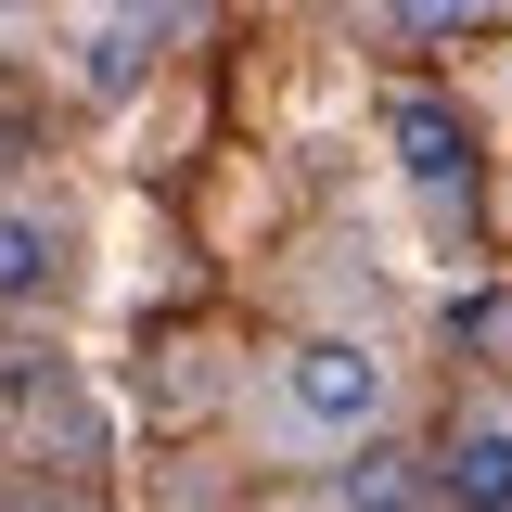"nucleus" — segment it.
Returning <instances> with one entry per match:
<instances>
[{"label": "nucleus", "mask_w": 512, "mask_h": 512, "mask_svg": "<svg viewBox=\"0 0 512 512\" xmlns=\"http://www.w3.org/2000/svg\"><path fill=\"white\" fill-rule=\"evenodd\" d=\"M410 500H423V474H410L397 448H359V461L333 474V512H410Z\"/></svg>", "instance_id": "6"}, {"label": "nucleus", "mask_w": 512, "mask_h": 512, "mask_svg": "<svg viewBox=\"0 0 512 512\" xmlns=\"http://www.w3.org/2000/svg\"><path fill=\"white\" fill-rule=\"evenodd\" d=\"M474 13H487V0H397V26H410V39H461Z\"/></svg>", "instance_id": "8"}, {"label": "nucleus", "mask_w": 512, "mask_h": 512, "mask_svg": "<svg viewBox=\"0 0 512 512\" xmlns=\"http://www.w3.org/2000/svg\"><path fill=\"white\" fill-rule=\"evenodd\" d=\"M192 13H205V0H128V26H192ZM128 26L90 52V77H128Z\"/></svg>", "instance_id": "7"}, {"label": "nucleus", "mask_w": 512, "mask_h": 512, "mask_svg": "<svg viewBox=\"0 0 512 512\" xmlns=\"http://www.w3.org/2000/svg\"><path fill=\"white\" fill-rule=\"evenodd\" d=\"M384 397H397V372L372 346H282L256 423H269V448H359L384 423Z\"/></svg>", "instance_id": "1"}, {"label": "nucleus", "mask_w": 512, "mask_h": 512, "mask_svg": "<svg viewBox=\"0 0 512 512\" xmlns=\"http://www.w3.org/2000/svg\"><path fill=\"white\" fill-rule=\"evenodd\" d=\"M474 346H487V359H512V295H500V308H474Z\"/></svg>", "instance_id": "9"}, {"label": "nucleus", "mask_w": 512, "mask_h": 512, "mask_svg": "<svg viewBox=\"0 0 512 512\" xmlns=\"http://www.w3.org/2000/svg\"><path fill=\"white\" fill-rule=\"evenodd\" d=\"M436 487L461 512H512V397H461V410H448Z\"/></svg>", "instance_id": "4"}, {"label": "nucleus", "mask_w": 512, "mask_h": 512, "mask_svg": "<svg viewBox=\"0 0 512 512\" xmlns=\"http://www.w3.org/2000/svg\"><path fill=\"white\" fill-rule=\"evenodd\" d=\"M0 423H13L26 448H64V461H90V448H103V410H90L52 359H26V346H0Z\"/></svg>", "instance_id": "2"}, {"label": "nucleus", "mask_w": 512, "mask_h": 512, "mask_svg": "<svg viewBox=\"0 0 512 512\" xmlns=\"http://www.w3.org/2000/svg\"><path fill=\"white\" fill-rule=\"evenodd\" d=\"M384 141H397V167H410V192H474V116L448 103V90H397L384 103Z\"/></svg>", "instance_id": "3"}, {"label": "nucleus", "mask_w": 512, "mask_h": 512, "mask_svg": "<svg viewBox=\"0 0 512 512\" xmlns=\"http://www.w3.org/2000/svg\"><path fill=\"white\" fill-rule=\"evenodd\" d=\"M64 295V231L39 205H0V308H52Z\"/></svg>", "instance_id": "5"}]
</instances>
